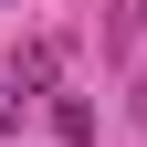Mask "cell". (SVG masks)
Instances as JSON below:
<instances>
[{
	"label": "cell",
	"mask_w": 147,
	"mask_h": 147,
	"mask_svg": "<svg viewBox=\"0 0 147 147\" xmlns=\"http://www.w3.org/2000/svg\"><path fill=\"white\" fill-rule=\"evenodd\" d=\"M53 105V137H63V147H95V105H84V95H42Z\"/></svg>",
	"instance_id": "obj_1"
},
{
	"label": "cell",
	"mask_w": 147,
	"mask_h": 147,
	"mask_svg": "<svg viewBox=\"0 0 147 147\" xmlns=\"http://www.w3.org/2000/svg\"><path fill=\"white\" fill-rule=\"evenodd\" d=\"M126 126H137V137H147V84H126Z\"/></svg>",
	"instance_id": "obj_2"
}]
</instances>
